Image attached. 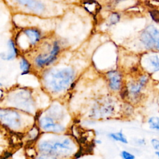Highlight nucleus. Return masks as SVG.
<instances>
[{"mask_svg": "<svg viewBox=\"0 0 159 159\" xmlns=\"http://www.w3.org/2000/svg\"><path fill=\"white\" fill-rule=\"evenodd\" d=\"M74 78V72L69 68L52 71L45 76V84L54 92H59L67 88Z\"/></svg>", "mask_w": 159, "mask_h": 159, "instance_id": "obj_1", "label": "nucleus"}, {"mask_svg": "<svg viewBox=\"0 0 159 159\" xmlns=\"http://www.w3.org/2000/svg\"><path fill=\"white\" fill-rule=\"evenodd\" d=\"M73 148V144L69 139H65L62 141H57L55 142L43 141L39 145L40 151L55 155H68L72 152Z\"/></svg>", "mask_w": 159, "mask_h": 159, "instance_id": "obj_2", "label": "nucleus"}, {"mask_svg": "<svg viewBox=\"0 0 159 159\" xmlns=\"http://www.w3.org/2000/svg\"><path fill=\"white\" fill-rule=\"evenodd\" d=\"M148 81V76L146 75H142L137 81L130 82L127 87L129 91V95H130L134 99H139L141 96L142 89L147 85Z\"/></svg>", "mask_w": 159, "mask_h": 159, "instance_id": "obj_3", "label": "nucleus"}, {"mask_svg": "<svg viewBox=\"0 0 159 159\" xmlns=\"http://www.w3.org/2000/svg\"><path fill=\"white\" fill-rule=\"evenodd\" d=\"M40 127L45 131L50 132H60L64 130V127L60 124L55 122L50 117H43L39 120Z\"/></svg>", "mask_w": 159, "mask_h": 159, "instance_id": "obj_4", "label": "nucleus"}, {"mask_svg": "<svg viewBox=\"0 0 159 159\" xmlns=\"http://www.w3.org/2000/svg\"><path fill=\"white\" fill-rule=\"evenodd\" d=\"M59 51V47L57 43H55L53 47V48L50 53L45 55H39L35 58V63L39 66L42 67L44 65H47L52 63L56 58Z\"/></svg>", "mask_w": 159, "mask_h": 159, "instance_id": "obj_5", "label": "nucleus"}, {"mask_svg": "<svg viewBox=\"0 0 159 159\" xmlns=\"http://www.w3.org/2000/svg\"><path fill=\"white\" fill-rule=\"evenodd\" d=\"M106 76L109 82V86L112 91H119L122 88V77L117 71H110L107 73Z\"/></svg>", "mask_w": 159, "mask_h": 159, "instance_id": "obj_6", "label": "nucleus"}, {"mask_svg": "<svg viewBox=\"0 0 159 159\" xmlns=\"http://www.w3.org/2000/svg\"><path fill=\"white\" fill-rule=\"evenodd\" d=\"M1 119H3L12 127H18L20 124V119L19 114L13 111H6L1 112Z\"/></svg>", "mask_w": 159, "mask_h": 159, "instance_id": "obj_7", "label": "nucleus"}, {"mask_svg": "<svg viewBox=\"0 0 159 159\" xmlns=\"http://www.w3.org/2000/svg\"><path fill=\"white\" fill-rule=\"evenodd\" d=\"M145 66L148 71L156 73L159 71V57L157 55H151L145 60Z\"/></svg>", "mask_w": 159, "mask_h": 159, "instance_id": "obj_8", "label": "nucleus"}, {"mask_svg": "<svg viewBox=\"0 0 159 159\" xmlns=\"http://www.w3.org/2000/svg\"><path fill=\"white\" fill-rule=\"evenodd\" d=\"M18 2L19 4L26 6L29 9L34 11L35 12H40L42 11L44 7L43 5L36 1V0H15Z\"/></svg>", "mask_w": 159, "mask_h": 159, "instance_id": "obj_9", "label": "nucleus"}, {"mask_svg": "<svg viewBox=\"0 0 159 159\" xmlns=\"http://www.w3.org/2000/svg\"><path fill=\"white\" fill-rule=\"evenodd\" d=\"M24 34L27 37L30 44L34 45L40 39V32L34 29H28L24 30Z\"/></svg>", "mask_w": 159, "mask_h": 159, "instance_id": "obj_10", "label": "nucleus"}, {"mask_svg": "<svg viewBox=\"0 0 159 159\" xmlns=\"http://www.w3.org/2000/svg\"><path fill=\"white\" fill-rule=\"evenodd\" d=\"M141 40L142 42L147 47H153L155 44V42L150 35V34L146 31L144 30L141 34Z\"/></svg>", "mask_w": 159, "mask_h": 159, "instance_id": "obj_11", "label": "nucleus"}, {"mask_svg": "<svg viewBox=\"0 0 159 159\" xmlns=\"http://www.w3.org/2000/svg\"><path fill=\"white\" fill-rule=\"evenodd\" d=\"M84 7L90 13H96L98 11L99 5L95 1L88 0L84 3Z\"/></svg>", "mask_w": 159, "mask_h": 159, "instance_id": "obj_12", "label": "nucleus"}, {"mask_svg": "<svg viewBox=\"0 0 159 159\" xmlns=\"http://www.w3.org/2000/svg\"><path fill=\"white\" fill-rule=\"evenodd\" d=\"M156 43L159 42V30L153 25H149L145 30Z\"/></svg>", "mask_w": 159, "mask_h": 159, "instance_id": "obj_13", "label": "nucleus"}, {"mask_svg": "<svg viewBox=\"0 0 159 159\" xmlns=\"http://www.w3.org/2000/svg\"><path fill=\"white\" fill-rule=\"evenodd\" d=\"M150 129L159 132V117L152 116L148 119Z\"/></svg>", "mask_w": 159, "mask_h": 159, "instance_id": "obj_14", "label": "nucleus"}, {"mask_svg": "<svg viewBox=\"0 0 159 159\" xmlns=\"http://www.w3.org/2000/svg\"><path fill=\"white\" fill-rule=\"evenodd\" d=\"M109 136L116 141H119L124 143H127L128 141L125 137V136L123 134L122 132H117L114 133H111Z\"/></svg>", "mask_w": 159, "mask_h": 159, "instance_id": "obj_15", "label": "nucleus"}, {"mask_svg": "<svg viewBox=\"0 0 159 159\" xmlns=\"http://www.w3.org/2000/svg\"><path fill=\"white\" fill-rule=\"evenodd\" d=\"M8 47H9V53L6 57L7 60H11L16 55V50L14 46V44L12 40H9L8 42Z\"/></svg>", "mask_w": 159, "mask_h": 159, "instance_id": "obj_16", "label": "nucleus"}, {"mask_svg": "<svg viewBox=\"0 0 159 159\" xmlns=\"http://www.w3.org/2000/svg\"><path fill=\"white\" fill-rule=\"evenodd\" d=\"M20 69L23 71L22 74H25L29 72L30 65L29 63L25 59L22 58L20 62Z\"/></svg>", "mask_w": 159, "mask_h": 159, "instance_id": "obj_17", "label": "nucleus"}, {"mask_svg": "<svg viewBox=\"0 0 159 159\" xmlns=\"http://www.w3.org/2000/svg\"><path fill=\"white\" fill-rule=\"evenodd\" d=\"M121 157L123 159H135V156L133 154L125 150L122 151Z\"/></svg>", "mask_w": 159, "mask_h": 159, "instance_id": "obj_18", "label": "nucleus"}, {"mask_svg": "<svg viewBox=\"0 0 159 159\" xmlns=\"http://www.w3.org/2000/svg\"><path fill=\"white\" fill-rule=\"evenodd\" d=\"M120 17L119 15L117 13H113L111 14L109 18V21L111 24H115L119 20Z\"/></svg>", "mask_w": 159, "mask_h": 159, "instance_id": "obj_19", "label": "nucleus"}, {"mask_svg": "<svg viewBox=\"0 0 159 159\" xmlns=\"http://www.w3.org/2000/svg\"><path fill=\"white\" fill-rule=\"evenodd\" d=\"M150 16L153 20L155 22H159V11L158 10H152L150 12Z\"/></svg>", "mask_w": 159, "mask_h": 159, "instance_id": "obj_20", "label": "nucleus"}, {"mask_svg": "<svg viewBox=\"0 0 159 159\" xmlns=\"http://www.w3.org/2000/svg\"><path fill=\"white\" fill-rule=\"evenodd\" d=\"M151 145L153 147V149H155L156 151L159 150V139H152L150 141Z\"/></svg>", "mask_w": 159, "mask_h": 159, "instance_id": "obj_21", "label": "nucleus"}, {"mask_svg": "<svg viewBox=\"0 0 159 159\" xmlns=\"http://www.w3.org/2000/svg\"><path fill=\"white\" fill-rule=\"evenodd\" d=\"M37 159H57L55 157L48 156V155H42L37 158Z\"/></svg>", "mask_w": 159, "mask_h": 159, "instance_id": "obj_22", "label": "nucleus"}, {"mask_svg": "<svg viewBox=\"0 0 159 159\" xmlns=\"http://www.w3.org/2000/svg\"><path fill=\"white\" fill-rule=\"evenodd\" d=\"M155 154L157 155V157H158V158H159V150L156 151V152H155Z\"/></svg>", "mask_w": 159, "mask_h": 159, "instance_id": "obj_23", "label": "nucleus"}, {"mask_svg": "<svg viewBox=\"0 0 159 159\" xmlns=\"http://www.w3.org/2000/svg\"><path fill=\"white\" fill-rule=\"evenodd\" d=\"M157 47L158 48H159V42H158V43H157Z\"/></svg>", "mask_w": 159, "mask_h": 159, "instance_id": "obj_24", "label": "nucleus"}, {"mask_svg": "<svg viewBox=\"0 0 159 159\" xmlns=\"http://www.w3.org/2000/svg\"><path fill=\"white\" fill-rule=\"evenodd\" d=\"M117 1H122V0H117Z\"/></svg>", "mask_w": 159, "mask_h": 159, "instance_id": "obj_25", "label": "nucleus"}]
</instances>
